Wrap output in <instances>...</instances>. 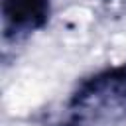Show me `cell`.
<instances>
[{"mask_svg": "<svg viewBox=\"0 0 126 126\" xmlns=\"http://www.w3.org/2000/svg\"><path fill=\"white\" fill-rule=\"evenodd\" d=\"M126 118V67L85 81L67 106V126H118Z\"/></svg>", "mask_w": 126, "mask_h": 126, "instance_id": "6da1fadb", "label": "cell"}, {"mask_svg": "<svg viewBox=\"0 0 126 126\" xmlns=\"http://www.w3.org/2000/svg\"><path fill=\"white\" fill-rule=\"evenodd\" d=\"M49 14V0H2L4 37L30 33L41 28Z\"/></svg>", "mask_w": 126, "mask_h": 126, "instance_id": "7a4b0ae2", "label": "cell"}]
</instances>
